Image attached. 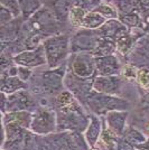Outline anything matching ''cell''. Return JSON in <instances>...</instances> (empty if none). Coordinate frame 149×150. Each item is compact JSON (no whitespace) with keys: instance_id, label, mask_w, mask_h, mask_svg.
<instances>
[{"instance_id":"cell-24","label":"cell","mask_w":149,"mask_h":150,"mask_svg":"<svg viewBox=\"0 0 149 150\" xmlns=\"http://www.w3.org/2000/svg\"><path fill=\"white\" fill-rule=\"evenodd\" d=\"M120 73H121L124 80H127V81H136L138 69L135 65H124V66H122V69H121Z\"/></svg>"},{"instance_id":"cell-5","label":"cell","mask_w":149,"mask_h":150,"mask_svg":"<svg viewBox=\"0 0 149 150\" xmlns=\"http://www.w3.org/2000/svg\"><path fill=\"white\" fill-rule=\"evenodd\" d=\"M31 131L40 137H45L57 131L56 111L48 106H39L33 113Z\"/></svg>"},{"instance_id":"cell-2","label":"cell","mask_w":149,"mask_h":150,"mask_svg":"<svg viewBox=\"0 0 149 150\" xmlns=\"http://www.w3.org/2000/svg\"><path fill=\"white\" fill-rule=\"evenodd\" d=\"M84 108L92 114L103 117L111 111H129L130 103L118 95L99 93L92 90L85 101Z\"/></svg>"},{"instance_id":"cell-18","label":"cell","mask_w":149,"mask_h":150,"mask_svg":"<svg viewBox=\"0 0 149 150\" xmlns=\"http://www.w3.org/2000/svg\"><path fill=\"white\" fill-rule=\"evenodd\" d=\"M133 39L131 35L127 34L124 31L123 34H121L120 36L114 39V45H116V50H118L120 54L126 55L129 50H130L131 46L133 44Z\"/></svg>"},{"instance_id":"cell-10","label":"cell","mask_w":149,"mask_h":150,"mask_svg":"<svg viewBox=\"0 0 149 150\" xmlns=\"http://www.w3.org/2000/svg\"><path fill=\"white\" fill-rule=\"evenodd\" d=\"M100 36L93 33H79L71 42V52L73 53H93L98 47Z\"/></svg>"},{"instance_id":"cell-27","label":"cell","mask_w":149,"mask_h":150,"mask_svg":"<svg viewBox=\"0 0 149 150\" xmlns=\"http://www.w3.org/2000/svg\"><path fill=\"white\" fill-rule=\"evenodd\" d=\"M136 149L137 150H149V137H147V139H146L141 144H139Z\"/></svg>"},{"instance_id":"cell-15","label":"cell","mask_w":149,"mask_h":150,"mask_svg":"<svg viewBox=\"0 0 149 150\" xmlns=\"http://www.w3.org/2000/svg\"><path fill=\"white\" fill-rule=\"evenodd\" d=\"M33 113L29 111H17V112H7L2 114V125L13 123L20 125L25 129H31Z\"/></svg>"},{"instance_id":"cell-3","label":"cell","mask_w":149,"mask_h":150,"mask_svg":"<svg viewBox=\"0 0 149 150\" xmlns=\"http://www.w3.org/2000/svg\"><path fill=\"white\" fill-rule=\"evenodd\" d=\"M46 54L47 66L50 69H57L63 65L71 50V43L67 35H55L43 42Z\"/></svg>"},{"instance_id":"cell-11","label":"cell","mask_w":149,"mask_h":150,"mask_svg":"<svg viewBox=\"0 0 149 150\" xmlns=\"http://www.w3.org/2000/svg\"><path fill=\"white\" fill-rule=\"evenodd\" d=\"M129 111H111L104 115V122L108 129L117 137H121L127 129Z\"/></svg>"},{"instance_id":"cell-9","label":"cell","mask_w":149,"mask_h":150,"mask_svg":"<svg viewBox=\"0 0 149 150\" xmlns=\"http://www.w3.org/2000/svg\"><path fill=\"white\" fill-rule=\"evenodd\" d=\"M122 79L119 75L99 76L96 75L93 81V90L99 93L109 95H119L121 93Z\"/></svg>"},{"instance_id":"cell-23","label":"cell","mask_w":149,"mask_h":150,"mask_svg":"<svg viewBox=\"0 0 149 150\" xmlns=\"http://www.w3.org/2000/svg\"><path fill=\"white\" fill-rule=\"evenodd\" d=\"M94 11H96V13H99L100 15H102L104 18H114V17H117V11H116V9H113L110 5H108V4H102V5H100L98 6L95 9H93Z\"/></svg>"},{"instance_id":"cell-6","label":"cell","mask_w":149,"mask_h":150,"mask_svg":"<svg viewBox=\"0 0 149 150\" xmlns=\"http://www.w3.org/2000/svg\"><path fill=\"white\" fill-rule=\"evenodd\" d=\"M67 69L80 79H92L96 76L95 57L91 53H74L70 57Z\"/></svg>"},{"instance_id":"cell-13","label":"cell","mask_w":149,"mask_h":150,"mask_svg":"<svg viewBox=\"0 0 149 150\" xmlns=\"http://www.w3.org/2000/svg\"><path fill=\"white\" fill-rule=\"evenodd\" d=\"M47 150H72L70 131H56L43 137Z\"/></svg>"},{"instance_id":"cell-8","label":"cell","mask_w":149,"mask_h":150,"mask_svg":"<svg viewBox=\"0 0 149 150\" xmlns=\"http://www.w3.org/2000/svg\"><path fill=\"white\" fill-rule=\"evenodd\" d=\"M13 62L18 66H25L29 69H35L47 64L46 54L43 45H39L35 50H26L19 52L13 57Z\"/></svg>"},{"instance_id":"cell-4","label":"cell","mask_w":149,"mask_h":150,"mask_svg":"<svg viewBox=\"0 0 149 150\" xmlns=\"http://www.w3.org/2000/svg\"><path fill=\"white\" fill-rule=\"evenodd\" d=\"M67 71V64L64 63L57 69H50L42 73V76L38 79L36 88H34V94L42 95H54L56 96L63 91L64 79Z\"/></svg>"},{"instance_id":"cell-7","label":"cell","mask_w":149,"mask_h":150,"mask_svg":"<svg viewBox=\"0 0 149 150\" xmlns=\"http://www.w3.org/2000/svg\"><path fill=\"white\" fill-rule=\"evenodd\" d=\"M40 104L38 103L36 98L26 90L18 91L16 93L7 95L6 108L5 111L2 112H17V111H29V112H35Z\"/></svg>"},{"instance_id":"cell-1","label":"cell","mask_w":149,"mask_h":150,"mask_svg":"<svg viewBox=\"0 0 149 150\" xmlns=\"http://www.w3.org/2000/svg\"><path fill=\"white\" fill-rule=\"evenodd\" d=\"M54 110L57 117V131L85 132L90 122V114L77 99L70 105Z\"/></svg>"},{"instance_id":"cell-29","label":"cell","mask_w":149,"mask_h":150,"mask_svg":"<svg viewBox=\"0 0 149 150\" xmlns=\"http://www.w3.org/2000/svg\"><path fill=\"white\" fill-rule=\"evenodd\" d=\"M93 2V5H99V0H91Z\"/></svg>"},{"instance_id":"cell-26","label":"cell","mask_w":149,"mask_h":150,"mask_svg":"<svg viewBox=\"0 0 149 150\" xmlns=\"http://www.w3.org/2000/svg\"><path fill=\"white\" fill-rule=\"evenodd\" d=\"M33 69L29 67H25V66H18V76L20 80H23L24 82H27L31 77L33 74Z\"/></svg>"},{"instance_id":"cell-16","label":"cell","mask_w":149,"mask_h":150,"mask_svg":"<svg viewBox=\"0 0 149 150\" xmlns=\"http://www.w3.org/2000/svg\"><path fill=\"white\" fill-rule=\"evenodd\" d=\"M27 83L19 79L18 75H1V92L7 94L16 93L18 91L27 90Z\"/></svg>"},{"instance_id":"cell-14","label":"cell","mask_w":149,"mask_h":150,"mask_svg":"<svg viewBox=\"0 0 149 150\" xmlns=\"http://www.w3.org/2000/svg\"><path fill=\"white\" fill-rule=\"evenodd\" d=\"M102 130H103V120L101 119V117L99 115L91 113L90 122H89L87 130L84 132V137L87 139L90 148H93L98 144L101 134H102Z\"/></svg>"},{"instance_id":"cell-20","label":"cell","mask_w":149,"mask_h":150,"mask_svg":"<svg viewBox=\"0 0 149 150\" xmlns=\"http://www.w3.org/2000/svg\"><path fill=\"white\" fill-rule=\"evenodd\" d=\"M137 117L140 121H143V125L149 121V93H146L141 98L137 111ZM141 125V127H143ZM140 127V128H141Z\"/></svg>"},{"instance_id":"cell-12","label":"cell","mask_w":149,"mask_h":150,"mask_svg":"<svg viewBox=\"0 0 149 150\" xmlns=\"http://www.w3.org/2000/svg\"><path fill=\"white\" fill-rule=\"evenodd\" d=\"M95 63H96V75L99 76L118 75L122 69L119 58L113 54L103 57H95Z\"/></svg>"},{"instance_id":"cell-19","label":"cell","mask_w":149,"mask_h":150,"mask_svg":"<svg viewBox=\"0 0 149 150\" xmlns=\"http://www.w3.org/2000/svg\"><path fill=\"white\" fill-rule=\"evenodd\" d=\"M70 140L72 150H90V146L83 132L70 131Z\"/></svg>"},{"instance_id":"cell-25","label":"cell","mask_w":149,"mask_h":150,"mask_svg":"<svg viewBox=\"0 0 149 150\" xmlns=\"http://www.w3.org/2000/svg\"><path fill=\"white\" fill-rule=\"evenodd\" d=\"M1 5L7 8L13 16L19 15V0H1Z\"/></svg>"},{"instance_id":"cell-28","label":"cell","mask_w":149,"mask_h":150,"mask_svg":"<svg viewBox=\"0 0 149 150\" xmlns=\"http://www.w3.org/2000/svg\"><path fill=\"white\" fill-rule=\"evenodd\" d=\"M140 130H141V131H143L147 137H149V121H147L146 123H143Z\"/></svg>"},{"instance_id":"cell-17","label":"cell","mask_w":149,"mask_h":150,"mask_svg":"<svg viewBox=\"0 0 149 150\" xmlns=\"http://www.w3.org/2000/svg\"><path fill=\"white\" fill-rule=\"evenodd\" d=\"M106 24V18L100 15L99 13L96 11H87V13L84 17V20L82 23V28H85V29H98L100 27Z\"/></svg>"},{"instance_id":"cell-22","label":"cell","mask_w":149,"mask_h":150,"mask_svg":"<svg viewBox=\"0 0 149 150\" xmlns=\"http://www.w3.org/2000/svg\"><path fill=\"white\" fill-rule=\"evenodd\" d=\"M136 82L138 86L143 92L149 93V67H140L138 69Z\"/></svg>"},{"instance_id":"cell-21","label":"cell","mask_w":149,"mask_h":150,"mask_svg":"<svg viewBox=\"0 0 149 150\" xmlns=\"http://www.w3.org/2000/svg\"><path fill=\"white\" fill-rule=\"evenodd\" d=\"M87 13V9H83L81 7L74 5L70 10V20H71L72 25H74L75 27H82V23H83Z\"/></svg>"}]
</instances>
